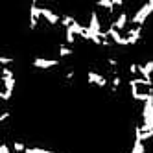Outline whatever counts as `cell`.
<instances>
[{
	"label": "cell",
	"instance_id": "cell-1",
	"mask_svg": "<svg viewBox=\"0 0 153 153\" xmlns=\"http://www.w3.org/2000/svg\"><path fill=\"white\" fill-rule=\"evenodd\" d=\"M129 87H131V98H133L135 102L144 103L153 94V85L148 83L146 79H142V78H131L129 79Z\"/></svg>",
	"mask_w": 153,
	"mask_h": 153
},
{
	"label": "cell",
	"instance_id": "cell-2",
	"mask_svg": "<svg viewBox=\"0 0 153 153\" xmlns=\"http://www.w3.org/2000/svg\"><path fill=\"white\" fill-rule=\"evenodd\" d=\"M142 131L153 133V94L144 102V107H142Z\"/></svg>",
	"mask_w": 153,
	"mask_h": 153
},
{
	"label": "cell",
	"instance_id": "cell-3",
	"mask_svg": "<svg viewBox=\"0 0 153 153\" xmlns=\"http://www.w3.org/2000/svg\"><path fill=\"white\" fill-rule=\"evenodd\" d=\"M151 13H153V0H148L146 4H142V6L137 9V13L131 17L129 24H133V26H144L146 20H148V17H149Z\"/></svg>",
	"mask_w": 153,
	"mask_h": 153
},
{
	"label": "cell",
	"instance_id": "cell-4",
	"mask_svg": "<svg viewBox=\"0 0 153 153\" xmlns=\"http://www.w3.org/2000/svg\"><path fill=\"white\" fill-rule=\"evenodd\" d=\"M41 17H42L41 6L35 2V0H31V4H30V30H35V28H37Z\"/></svg>",
	"mask_w": 153,
	"mask_h": 153
},
{
	"label": "cell",
	"instance_id": "cell-5",
	"mask_svg": "<svg viewBox=\"0 0 153 153\" xmlns=\"http://www.w3.org/2000/svg\"><path fill=\"white\" fill-rule=\"evenodd\" d=\"M87 83L103 89V87H107V78H105L103 74H98L94 70H87Z\"/></svg>",
	"mask_w": 153,
	"mask_h": 153
},
{
	"label": "cell",
	"instance_id": "cell-6",
	"mask_svg": "<svg viewBox=\"0 0 153 153\" xmlns=\"http://www.w3.org/2000/svg\"><path fill=\"white\" fill-rule=\"evenodd\" d=\"M87 28H89L92 33H96V35H102V33H103L100 15H98L96 11H91V15H89V24H87Z\"/></svg>",
	"mask_w": 153,
	"mask_h": 153
},
{
	"label": "cell",
	"instance_id": "cell-7",
	"mask_svg": "<svg viewBox=\"0 0 153 153\" xmlns=\"http://www.w3.org/2000/svg\"><path fill=\"white\" fill-rule=\"evenodd\" d=\"M31 65H33L35 68H41V70H50L53 67H57L59 61L57 59H48V57H35L31 61Z\"/></svg>",
	"mask_w": 153,
	"mask_h": 153
},
{
	"label": "cell",
	"instance_id": "cell-8",
	"mask_svg": "<svg viewBox=\"0 0 153 153\" xmlns=\"http://www.w3.org/2000/svg\"><path fill=\"white\" fill-rule=\"evenodd\" d=\"M129 15H127V11H120L118 13V17L111 22V26H114L118 31H127V24H129Z\"/></svg>",
	"mask_w": 153,
	"mask_h": 153
},
{
	"label": "cell",
	"instance_id": "cell-9",
	"mask_svg": "<svg viewBox=\"0 0 153 153\" xmlns=\"http://www.w3.org/2000/svg\"><path fill=\"white\" fill-rule=\"evenodd\" d=\"M41 13H42V19H46V22L50 26H56V24H61V17L53 11V9L46 7V6H42L41 7Z\"/></svg>",
	"mask_w": 153,
	"mask_h": 153
},
{
	"label": "cell",
	"instance_id": "cell-10",
	"mask_svg": "<svg viewBox=\"0 0 153 153\" xmlns=\"http://www.w3.org/2000/svg\"><path fill=\"white\" fill-rule=\"evenodd\" d=\"M129 153H146V142H142L140 138H135Z\"/></svg>",
	"mask_w": 153,
	"mask_h": 153
},
{
	"label": "cell",
	"instance_id": "cell-11",
	"mask_svg": "<svg viewBox=\"0 0 153 153\" xmlns=\"http://www.w3.org/2000/svg\"><path fill=\"white\" fill-rule=\"evenodd\" d=\"M57 53H59V57H68V56L74 53V50L70 46H67L65 42H59V45H57Z\"/></svg>",
	"mask_w": 153,
	"mask_h": 153
},
{
	"label": "cell",
	"instance_id": "cell-12",
	"mask_svg": "<svg viewBox=\"0 0 153 153\" xmlns=\"http://www.w3.org/2000/svg\"><path fill=\"white\" fill-rule=\"evenodd\" d=\"M0 83H2V91H7V92H13L15 87H17V79L11 78V79H0Z\"/></svg>",
	"mask_w": 153,
	"mask_h": 153
},
{
	"label": "cell",
	"instance_id": "cell-13",
	"mask_svg": "<svg viewBox=\"0 0 153 153\" xmlns=\"http://www.w3.org/2000/svg\"><path fill=\"white\" fill-rule=\"evenodd\" d=\"M74 22H76V19L72 17V15H63L61 17V26L67 30V28H70V26H74Z\"/></svg>",
	"mask_w": 153,
	"mask_h": 153
},
{
	"label": "cell",
	"instance_id": "cell-14",
	"mask_svg": "<svg viewBox=\"0 0 153 153\" xmlns=\"http://www.w3.org/2000/svg\"><path fill=\"white\" fill-rule=\"evenodd\" d=\"M11 146H13V151H19V153H26V149H28V146L20 140H13Z\"/></svg>",
	"mask_w": 153,
	"mask_h": 153
},
{
	"label": "cell",
	"instance_id": "cell-15",
	"mask_svg": "<svg viewBox=\"0 0 153 153\" xmlns=\"http://www.w3.org/2000/svg\"><path fill=\"white\" fill-rule=\"evenodd\" d=\"M11 78H15V76H13V70H11V68H7V67H2L0 79H11Z\"/></svg>",
	"mask_w": 153,
	"mask_h": 153
},
{
	"label": "cell",
	"instance_id": "cell-16",
	"mask_svg": "<svg viewBox=\"0 0 153 153\" xmlns=\"http://www.w3.org/2000/svg\"><path fill=\"white\" fill-rule=\"evenodd\" d=\"M120 85H122V78H120V76H113V81H111V91H113V92H116Z\"/></svg>",
	"mask_w": 153,
	"mask_h": 153
},
{
	"label": "cell",
	"instance_id": "cell-17",
	"mask_svg": "<svg viewBox=\"0 0 153 153\" xmlns=\"http://www.w3.org/2000/svg\"><path fill=\"white\" fill-rule=\"evenodd\" d=\"M26 153H50V149H45V148H39V146H28Z\"/></svg>",
	"mask_w": 153,
	"mask_h": 153
},
{
	"label": "cell",
	"instance_id": "cell-18",
	"mask_svg": "<svg viewBox=\"0 0 153 153\" xmlns=\"http://www.w3.org/2000/svg\"><path fill=\"white\" fill-rule=\"evenodd\" d=\"M11 96H13V92L0 91V100H2V102H9V100H11Z\"/></svg>",
	"mask_w": 153,
	"mask_h": 153
},
{
	"label": "cell",
	"instance_id": "cell-19",
	"mask_svg": "<svg viewBox=\"0 0 153 153\" xmlns=\"http://www.w3.org/2000/svg\"><path fill=\"white\" fill-rule=\"evenodd\" d=\"M129 74L131 76H137L138 74V63H131L129 65Z\"/></svg>",
	"mask_w": 153,
	"mask_h": 153
},
{
	"label": "cell",
	"instance_id": "cell-20",
	"mask_svg": "<svg viewBox=\"0 0 153 153\" xmlns=\"http://www.w3.org/2000/svg\"><path fill=\"white\" fill-rule=\"evenodd\" d=\"M15 59L13 57H7V56H4V57H0V65H2V67H7L9 63H13Z\"/></svg>",
	"mask_w": 153,
	"mask_h": 153
},
{
	"label": "cell",
	"instance_id": "cell-21",
	"mask_svg": "<svg viewBox=\"0 0 153 153\" xmlns=\"http://www.w3.org/2000/svg\"><path fill=\"white\" fill-rule=\"evenodd\" d=\"M9 116H11V114H9V111H4L2 114H0V124H4V122H6V120L9 118Z\"/></svg>",
	"mask_w": 153,
	"mask_h": 153
},
{
	"label": "cell",
	"instance_id": "cell-22",
	"mask_svg": "<svg viewBox=\"0 0 153 153\" xmlns=\"http://www.w3.org/2000/svg\"><path fill=\"white\" fill-rule=\"evenodd\" d=\"M0 153H13V151H9L7 144H2V146H0Z\"/></svg>",
	"mask_w": 153,
	"mask_h": 153
}]
</instances>
